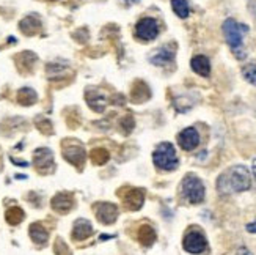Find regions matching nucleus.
I'll return each instance as SVG.
<instances>
[{"label":"nucleus","instance_id":"nucleus-1","mask_svg":"<svg viewBox=\"0 0 256 255\" xmlns=\"http://www.w3.org/2000/svg\"><path fill=\"white\" fill-rule=\"evenodd\" d=\"M252 176L245 165H233L231 169L223 172L219 176L217 189L220 194H231V192H244L250 189Z\"/></svg>","mask_w":256,"mask_h":255},{"label":"nucleus","instance_id":"nucleus-2","mask_svg":"<svg viewBox=\"0 0 256 255\" xmlns=\"http://www.w3.org/2000/svg\"><path fill=\"white\" fill-rule=\"evenodd\" d=\"M249 32V27L245 24H239L234 19H226L223 22V33L226 38V43L230 44L233 54L236 58H245V51H244V35Z\"/></svg>","mask_w":256,"mask_h":255},{"label":"nucleus","instance_id":"nucleus-3","mask_svg":"<svg viewBox=\"0 0 256 255\" xmlns=\"http://www.w3.org/2000/svg\"><path fill=\"white\" fill-rule=\"evenodd\" d=\"M153 161L157 169L165 170V172L176 170L178 169V164H179L174 146L169 142L159 143V146H157L153 153Z\"/></svg>","mask_w":256,"mask_h":255},{"label":"nucleus","instance_id":"nucleus-4","mask_svg":"<svg viewBox=\"0 0 256 255\" xmlns=\"http://www.w3.org/2000/svg\"><path fill=\"white\" fill-rule=\"evenodd\" d=\"M182 195L184 199L192 203H201L204 200V184L196 175H185V178L182 180Z\"/></svg>","mask_w":256,"mask_h":255},{"label":"nucleus","instance_id":"nucleus-5","mask_svg":"<svg viewBox=\"0 0 256 255\" xmlns=\"http://www.w3.org/2000/svg\"><path fill=\"white\" fill-rule=\"evenodd\" d=\"M182 248L189 254H195V255L203 254L206 249H208V241H206V237L200 230H190L185 233Z\"/></svg>","mask_w":256,"mask_h":255},{"label":"nucleus","instance_id":"nucleus-6","mask_svg":"<svg viewBox=\"0 0 256 255\" xmlns=\"http://www.w3.org/2000/svg\"><path fill=\"white\" fill-rule=\"evenodd\" d=\"M135 35L142 41H153L159 35V24L153 17H143L135 25Z\"/></svg>","mask_w":256,"mask_h":255},{"label":"nucleus","instance_id":"nucleus-7","mask_svg":"<svg viewBox=\"0 0 256 255\" xmlns=\"http://www.w3.org/2000/svg\"><path fill=\"white\" fill-rule=\"evenodd\" d=\"M63 156L68 162L81 169L85 164V148L79 142H70L63 145Z\"/></svg>","mask_w":256,"mask_h":255},{"label":"nucleus","instance_id":"nucleus-8","mask_svg":"<svg viewBox=\"0 0 256 255\" xmlns=\"http://www.w3.org/2000/svg\"><path fill=\"white\" fill-rule=\"evenodd\" d=\"M33 164L39 173H49L54 170V154L49 148H38L33 154Z\"/></svg>","mask_w":256,"mask_h":255},{"label":"nucleus","instance_id":"nucleus-9","mask_svg":"<svg viewBox=\"0 0 256 255\" xmlns=\"http://www.w3.org/2000/svg\"><path fill=\"white\" fill-rule=\"evenodd\" d=\"M97 219L99 222L109 225V224H113L118 218V208L115 203H110V202H99L96 203L93 207Z\"/></svg>","mask_w":256,"mask_h":255},{"label":"nucleus","instance_id":"nucleus-10","mask_svg":"<svg viewBox=\"0 0 256 255\" xmlns=\"http://www.w3.org/2000/svg\"><path fill=\"white\" fill-rule=\"evenodd\" d=\"M178 143L182 150L185 151H192L195 150L200 143V134L195 128H185L178 134Z\"/></svg>","mask_w":256,"mask_h":255},{"label":"nucleus","instance_id":"nucleus-11","mask_svg":"<svg viewBox=\"0 0 256 255\" xmlns=\"http://www.w3.org/2000/svg\"><path fill=\"white\" fill-rule=\"evenodd\" d=\"M176 49H174V44H165L162 46L161 49H157L156 54L151 55V63L156 65V66H165V65H169L173 62V58H174V52Z\"/></svg>","mask_w":256,"mask_h":255},{"label":"nucleus","instance_id":"nucleus-12","mask_svg":"<svg viewBox=\"0 0 256 255\" xmlns=\"http://www.w3.org/2000/svg\"><path fill=\"white\" fill-rule=\"evenodd\" d=\"M85 98H86L88 106H90L94 112H99V114L104 112L107 106V96L101 90H97V88H88Z\"/></svg>","mask_w":256,"mask_h":255},{"label":"nucleus","instance_id":"nucleus-13","mask_svg":"<svg viewBox=\"0 0 256 255\" xmlns=\"http://www.w3.org/2000/svg\"><path fill=\"white\" fill-rule=\"evenodd\" d=\"M73 207H74V197L70 192H58L52 199V208L57 213L66 214L73 210Z\"/></svg>","mask_w":256,"mask_h":255},{"label":"nucleus","instance_id":"nucleus-14","mask_svg":"<svg viewBox=\"0 0 256 255\" xmlns=\"http://www.w3.org/2000/svg\"><path fill=\"white\" fill-rule=\"evenodd\" d=\"M124 207L127 210H132V211H137L143 207V202H145V194L142 189H131L124 194Z\"/></svg>","mask_w":256,"mask_h":255},{"label":"nucleus","instance_id":"nucleus-15","mask_svg":"<svg viewBox=\"0 0 256 255\" xmlns=\"http://www.w3.org/2000/svg\"><path fill=\"white\" fill-rule=\"evenodd\" d=\"M93 235V225L86 219H77L73 227V238L76 241H84Z\"/></svg>","mask_w":256,"mask_h":255},{"label":"nucleus","instance_id":"nucleus-16","mask_svg":"<svg viewBox=\"0 0 256 255\" xmlns=\"http://www.w3.org/2000/svg\"><path fill=\"white\" fill-rule=\"evenodd\" d=\"M190 66H192V70L196 73V74H200L203 77H208L211 74V63H209V58L208 57H204V55H196L192 58V62H190Z\"/></svg>","mask_w":256,"mask_h":255},{"label":"nucleus","instance_id":"nucleus-17","mask_svg":"<svg viewBox=\"0 0 256 255\" xmlns=\"http://www.w3.org/2000/svg\"><path fill=\"white\" fill-rule=\"evenodd\" d=\"M19 27H21L22 33L25 35H35L39 32V28H41V21H39L38 16H27L24 17L21 24H19Z\"/></svg>","mask_w":256,"mask_h":255},{"label":"nucleus","instance_id":"nucleus-18","mask_svg":"<svg viewBox=\"0 0 256 255\" xmlns=\"http://www.w3.org/2000/svg\"><path fill=\"white\" fill-rule=\"evenodd\" d=\"M30 238L36 243V244H46L49 240V232L43 227L41 224H32L30 225Z\"/></svg>","mask_w":256,"mask_h":255},{"label":"nucleus","instance_id":"nucleus-19","mask_svg":"<svg viewBox=\"0 0 256 255\" xmlns=\"http://www.w3.org/2000/svg\"><path fill=\"white\" fill-rule=\"evenodd\" d=\"M139 241L143 244V246H153L154 241H156V232L151 225H142L140 230H139Z\"/></svg>","mask_w":256,"mask_h":255},{"label":"nucleus","instance_id":"nucleus-20","mask_svg":"<svg viewBox=\"0 0 256 255\" xmlns=\"http://www.w3.org/2000/svg\"><path fill=\"white\" fill-rule=\"evenodd\" d=\"M150 98V90L143 82H135L132 87V101L135 103H143L145 100Z\"/></svg>","mask_w":256,"mask_h":255},{"label":"nucleus","instance_id":"nucleus-21","mask_svg":"<svg viewBox=\"0 0 256 255\" xmlns=\"http://www.w3.org/2000/svg\"><path fill=\"white\" fill-rule=\"evenodd\" d=\"M171 8L173 11L182 19H185L190 14V8H189V3H187V0H171Z\"/></svg>","mask_w":256,"mask_h":255},{"label":"nucleus","instance_id":"nucleus-22","mask_svg":"<svg viewBox=\"0 0 256 255\" xmlns=\"http://www.w3.org/2000/svg\"><path fill=\"white\" fill-rule=\"evenodd\" d=\"M17 101L24 106H30L36 101V93L32 88H22V90H19L17 93Z\"/></svg>","mask_w":256,"mask_h":255},{"label":"nucleus","instance_id":"nucleus-23","mask_svg":"<svg viewBox=\"0 0 256 255\" xmlns=\"http://www.w3.org/2000/svg\"><path fill=\"white\" fill-rule=\"evenodd\" d=\"M24 221V211L17 207H13L6 211V222L11 224V225H17Z\"/></svg>","mask_w":256,"mask_h":255},{"label":"nucleus","instance_id":"nucleus-24","mask_svg":"<svg viewBox=\"0 0 256 255\" xmlns=\"http://www.w3.org/2000/svg\"><path fill=\"white\" fill-rule=\"evenodd\" d=\"M109 159H110V154H109V151L104 150V148H94L91 151V161L96 165H104Z\"/></svg>","mask_w":256,"mask_h":255},{"label":"nucleus","instance_id":"nucleus-25","mask_svg":"<svg viewBox=\"0 0 256 255\" xmlns=\"http://www.w3.org/2000/svg\"><path fill=\"white\" fill-rule=\"evenodd\" d=\"M242 74L245 77V81L253 84V85H256V65H247V66H244Z\"/></svg>","mask_w":256,"mask_h":255},{"label":"nucleus","instance_id":"nucleus-26","mask_svg":"<svg viewBox=\"0 0 256 255\" xmlns=\"http://www.w3.org/2000/svg\"><path fill=\"white\" fill-rule=\"evenodd\" d=\"M120 126L123 128V132H124V134H129V132L134 129V119H132L131 115L123 117L121 122H120Z\"/></svg>","mask_w":256,"mask_h":255},{"label":"nucleus","instance_id":"nucleus-27","mask_svg":"<svg viewBox=\"0 0 256 255\" xmlns=\"http://www.w3.org/2000/svg\"><path fill=\"white\" fill-rule=\"evenodd\" d=\"M55 252L57 255H71L70 251H68L66 244L62 241V240H57V244H55Z\"/></svg>","mask_w":256,"mask_h":255},{"label":"nucleus","instance_id":"nucleus-28","mask_svg":"<svg viewBox=\"0 0 256 255\" xmlns=\"http://www.w3.org/2000/svg\"><path fill=\"white\" fill-rule=\"evenodd\" d=\"M245 229H247L249 233H256V221L252 222V224H247V227H245Z\"/></svg>","mask_w":256,"mask_h":255},{"label":"nucleus","instance_id":"nucleus-29","mask_svg":"<svg viewBox=\"0 0 256 255\" xmlns=\"http://www.w3.org/2000/svg\"><path fill=\"white\" fill-rule=\"evenodd\" d=\"M236 255H252V254H250V251L247 248H241V249H238Z\"/></svg>","mask_w":256,"mask_h":255},{"label":"nucleus","instance_id":"nucleus-30","mask_svg":"<svg viewBox=\"0 0 256 255\" xmlns=\"http://www.w3.org/2000/svg\"><path fill=\"white\" fill-rule=\"evenodd\" d=\"M252 172H253V176L256 178V158L253 159V164H252Z\"/></svg>","mask_w":256,"mask_h":255},{"label":"nucleus","instance_id":"nucleus-31","mask_svg":"<svg viewBox=\"0 0 256 255\" xmlns=\"http://www.w3.org/2000/svg\"><path fill=\"white\" fill-rule=\"evenodd\" d=\"M51 2H55V0H51Z\"/></svg>","mask_w":256,"mask_h":255}]
</instances>
